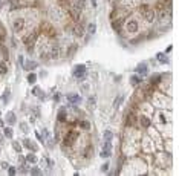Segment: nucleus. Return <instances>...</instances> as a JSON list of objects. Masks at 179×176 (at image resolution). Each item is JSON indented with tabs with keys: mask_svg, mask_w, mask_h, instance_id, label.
Returning <instances> with one entry per match:
<instances>
[{
	"mask_svg": "<svg viewBox=\"0 0 179 176\" xmlns=\"http://www.w3.org/2000/svg\"><path fill=\"white\" fill-rule=\"evenodd\" d=\"M139 12H141V15L144 17V20L149 21V23H152V21L155 20V17H156V12L152 9L150 6H147V5L141 6V8H139Z\"/></svg>",
	"mask_w": 179,
	"mask_h": 176,
	"instance_id": "f257e3e1",
	"label": "nucleus"
},
{
	"mask_svg": "<svg viewBox=\"0 0 179 176\" xmlns=\"http://www.w3.org/2000/svg\"><path fill=\"white\" fill-rule=\"evenodd\" d=\"M75 78H84V74H86V66L84 64H77L72 70Z\"/></svg>",
	"mask_w": 179,
	"mask_h": 176,
	"instance_id": "f03ea898",
	"label": "nucleus"
},
{
	"mask_svg": "<svg viewBox=\"0 0 179 176\" xmlns=\"http://www.w3.org/2000/svg\"><path fill=\"white\" fill-rule=\"evenodd\" d=\"M37 40V32H34V34H31L28 38L25 40L26 43V48H28V51H32V46H34V41Z\"/></svg>",
	"mask_w": 179,
	"mask_h": 176,
	"instance_id": "7ed1b4c3",
	"label": "nucleus"
},
{
	"mask_svg": "<svg viewBox=\"0 0 179 176\" xmlns=\"http://www.w3.org/2000/svg\"><path fill=\"white\" fill-rule=\"evenodd\" d=\"M77 136H78V133H77V132H69V133H68V136L64 138V144H68V146H70V144H72L74 141L77 139Z\"/></svg>",
	"mask_w": 179,
	"mask_h": 176,
	"instance_id": "20e7f679",
	"label": "nucleus"
},
{
	"mask_svg": "<svg viewBox=\"0 0 179 176\" xmlns=\"http://www.w3.org/2000/svg\"><path fill=\"white\" fill-rule=\"evenodd\" d=\"M136 31H138V23H136V20L127 21V32H136Z\"/></svg>",
	"mask_w": 179,
	"mask_h": 176,
	"instance_id": "39448f33",
	"label": "nucleus"
},
{
	"mask_svg": "<svg viewBox=\"0 0 179 176\" xmlns=\"http://www.w3.org/2000/svg\"><path fill=\"white\" fill-rule=\"evenodd\" d=\"M23 147L29 149V150H32V152H37V146H34L31 139H25V141H23Z\"/></svg>",
	"mask_w": 179,
	"mask_h": 176,
	"instance_id": "423d86ee",
	"label": "nucleus"
},
{
	"mask_svg": "<svg viewBox=\"0 0 179 176\" xmlns=\"http://www.w3.org/2000/svg\"><path fill=\"white\" fill-rule=\"evenodd\" d=\"M6 122L8 124H15V113L14 112H8L6 113Z\"/></svg>",
	"mask_w": 179,
	"mask_h": 176,
	"instance_id": "0eeeda50",
	"label": "nucleus"
},
{
	"mask_svg": "<svg viewBox=\"0 0 179 176\" xmlns=\"http://www.w3.org/2000/svg\"><path fill=\"white\" fill-rule=\"evenodd\" d=\"M51 55H52V58H57L58 55H60V48H58L57 43H54V46H52V51H51Z\"/></svg>",
	"mask_w": 179,
	"mask_h": 176,
	"instance_id": "6e6552de",
	"label": "nucleus"
},
{
	"mask_svg": "<svg viewBox=\"0 0 179 176\" xmlns=\"http://www.w3.org/2000/svg\"><path fill=\"white\" fill-rule=\"evenodd\" d=\"M136 72L139 74V75H145V74H147V66H145L144 63L138 64V68H136Z\"/></svg>",
	"mask_w": 179,
	"mask_h": 176,
	"instance_id": "1a4fd4ad",
	"label": "nucleus"
},
{
	"mask_svg": "<svg viewBox=\"0 0 179 176\" xmlns=\"http://www.w3.org/2000/svg\"><path fill=\"white\" fill-rule=\"evenodd\" d=\"M68 100L70 103H80V101H81V96L77 95V94H72V95H68Z\"/></svg>",
	"mask_w": 179,
	"mask_h": 176,
	"instance_id": "9d476101",
	"label": "nucleus"
},
{
	"mask_svg": "<svg viewBox=\"0 0 179 176\" xmlns=\"http://www.w3.org/2000/svg\"><path fill=\"white\" fill-rule=\"evenodd\" d=\"M35 68H37V63H35V61H26V63H25V69L26 70H32Z\"/></svg>",
	"mask_w": 179,
	"mask_h": 176,
	"instance_id": "9b49d317",
	"label": "nucleus"
},
{
	"mask_svg": "<svg viewBox=\"0 0 179 176\" xmlns=\"http://www.w3.org/2000/svg\"><path fill=\"white\" fill-rule=\"evenodd\" d=\"M110 147H103L101 150V158H110Z\"/></svg>",
	"mask_w": 179,
	"mask_h": 176,
	"instance_id": "f8f14e48",
	"label": "nucleus"
},
{
	"mask_svg": "<svg viewBox=\"0 0 179 176\" xmlns=\"http://www.w3.org/2000/svg\"><path fill=\"white\" fill-rule=\"evenodd\" d=\"M58 121H66V109L61 107L58 112Z\"/></svg>",
	"mask_w": 179,
	"mask_h": 176,
	"instance_id": "ddd939ff",
	"label": "nucleus"
},
{
	"mask_svg": "<svg viewBox=\"0 0 179 176\" xmlns=\"http://www.w3.org/2000/svg\"><path fill=\"white\" fill-rule=\"evenodd\" d=\"M156 57H158V61H159V63H168V58H167V55H165V54H162V52H159V54L156 55Z\"/></svg>",
	"mask_w": 179,
	"mask_h": 176,
	"instance_id": "4468645a",
	"label": "nucleus"
},
{
	"mask_svg": "<svg viewBox=\"0 0 179 176\" xmlns=\"http://www.w3.org/2000/svg\"><path fill=\"white\" fill-rule=\"evenodd\" d=\"M130 81H132V84L133 86H138V84H141V77H138V75H133L132 78H130Z\"/></svg>",
	"mask_w": 179,
	"mask_h": 176,
	"instance_id": "2eb2a0df",
	"label": "nucleus"
},
{
	"mask_svg": "<svg viewBox=\"0 0 179 176\" xmlns=\"http://www.w3.org/2000/svg\"><path fill=\"white\" fill-rule=\"evenodd\" d=\"M159 80H161V75H159V74H155V75H152L150 83H152V84H156V83H159Z\"/></svg>",
	"mask_w": 179,
	"mask_h": 176,
	"instance_id": "dca6fc26",
	"label": "nucleus"
},
{
	"mask_svg": "<svg viewBox=\"0 0 179 176\" xmlns=\"http://www.w3.org/2000/svg\"><path fill=\"white\" fill-rule=\"evenodd\" d=\"M139 121H141V124L144 126V127H149V126H150V120H149L147 116H141Z\"/></svg>",
	"mask_w": 179,
	"mask_h": 176,
	"instance_id": "f3484780",
	"label": "nucleus"
},
{
	"mask_svg": "<svg viewBox=\"0 0 179 176\" xmlns=\"http://www.w3.org/2000/svg\"><path fill=\"white\" fill-rule=\"evenodd\" d=\"M6 72H8V68H6V64L3 63V61H0V75H5Z\"/></svg>",
	"mask_w": 179,
	"mask_h": 176,
	"instance_id": "a211bd4d",
	"label": "nucleus"
},
{
	"mask_svg": "<svg viewBox=\"0 0 179 176\" xmlns=\"http://www.w3.org/2000/svg\"><path fill=\"white\" fill-rule=\"evenodd\" d=\"M95 31H97V25H95V23H91V25L87 26V32L91 34V35L95 34Z\"/></svg>",
	"mask_w": 179,
	"mask_h": 176,
	"instance_id": "6ab92c4d",
	"label": "nucleus"
},
{
	"mask_svg": "<svg viewBox=\"0 0 179 176\" xmlns=\"http://www.w3.org/2000/svg\"><path fill=\"white\" fill-rule=\"evenodd\" d=\"M35 80H37V75H35V74H29L28 75V83L29 84H34Z\"/></svg>",
	"mask_w": 179,
	"mask_h": 176,
	"instance_id": "aec40b11",
	"label": "nucleus"
},
{
	"mask_svg": "<svg viewBox=\"0 0 179 176\" xmlns=\"http://www.w3.org/2000/svg\"><path fill=\"white\" fill-rule=\"evenodd\" d=\"M3 133H5V136H6V138H12V129H11V127H5Z\"/></svg>",
	"mask_w": 179,
	"mask_h": 176,
	"instance_id": "412c9836",
	"label": "nucleus"
},
{
	"mask_svg": "<svg viewBox=\"0 0 179 176\" xmlns=\"http://www.w3.org/2000/svg\"><path fill=\"white\" fill-rule=\"evenodd\" d=\"M83 32H84V31H83V26H81V25H78L77 28H75V35L81 37V35H83Z\"/></svg>",
	"mask_w": 179,
	"mask_h": 176,
	"instance_id": "4be33fe9",
	"label": "nucleus"
},
{
	"mask_svg": "<svg viewBox=\"0 0 179 176\" xmlns=\"http://www.w3.org/2000/svg\"><path fill=\"white\" fill-rule=\"evenodd\" d=\"M123 100H124V96H123V95H119L118 98H116V100L113 101V106H115V107H119V104L123 103Z\"/></svg>",
	"mask_w": 179,
	"mask_h": 176,
	"instance_id": "5701e85b",
	"label": "nucleus"
},
{
	"mask_svg": "<svg viewBox=\"0 0 179 176\" xmlns=\"http://www.w3.org/2000/svg\"><path fill=\"white\" fill-rule=\"evenodd\" d=\"M26 161L31 162V164H34V162H37V158H35V155H28L26 156Z\"/></svg>",
	"mask_w": 179,
	"mask_h": 176,
	"instance_id": "b1692460",
	"label": "nucleus"
},
{
	"mask_svg": "<svg viewBox=\"0 0 179 176\" xmlns=\"http://www.w3.org/2000/svg\"><path fill=\"white\" fill-rule=\"evenodd\" d=\"M112 28L116 29V31H119V29H121V21H112Z\"/></svg>",
	"mask_w": 179,
	"mask_h": 176,
	"instance_id": "393cba45",
	"label": "nucleus"
},
{
	"mask_svg": "<svg viewBox=\"0 0 179 176\" xmlns=\"http://www.w3.org/2000/svg\"><path fill=\"white\" fill-rule=\"evenodd\" d=\"M80 127H81V129H91V124H89V122L87 121H81V122H80Z\"/></svg>",
	"mask_w": 179,
	"mask_h": 176,
	"instance_id": "a878e982",
	"label": "nucleus"
},
{
	"mask_svg": "<svg viewBox=\"0 0 179 176\" xmlns=\"http://www.w3.org/2000/svg\"><path fill=\"white\" fill-rule=\"evenodd\" d=\"M31 175H42V170H40L38 167H32V169H31Z\"/></svg>",
	"mask_w": 179,
	"mask_h": 176,
	"instance_id": "bb28decb",
	"label": "nucleus"
},
{
	"mask_svg": "<svg viewBox=\"0 0 179 176\" xmlns=\"http://www.w3.org/2000/svg\"><path fill=\"white\" fill-rule=\"evenodd\" d=\"M112 136H113L112 130H106V132H104V139H112Z\"/></svg>",
	"mask_w": 179,
	"mask_h": 176,
	"instance_id": "cd10ccee",
	"label": "nucleus"
},
{
	"mask_svg": "<svg viewBox=\"0 0 179 176\" xmlns=\"http://www.w3.org/2000/svg\"><path fill=\"white\" fill-rule=\"evenodd\" d=\"M14 28H15L17 31H20L21 28H23V21H21V20H20V21H19V23H17V21H14Z\"/></svg>",
	"mask_w": 179,
	"mask_h": 176,
	"instance_id": "c85d7f7f",
	"label": "nucleus"
},
{
	"mask_svg": "<svg viewBox=\"0 0 179 176\" xmlns=\"http://www.w3.org/2000/svg\"><path fill=\"white\" fill-rule=\"evenodd\" d=\"M32 94H34L35 96H43V95H42V94H43V92H42V90H40V89H38V87H34Z\"/></svg>",
	"mask_w": 179,
	"mask_h": 176,
	"instance_id": "c756f323",
	"label": "nucleus"
},
{
	"mask_svg": "<svg viewBox=\"0 0 179 176\" xmlns=\"http://www.w3.org/2000/svg\"><path fill=\"white\" fill-rule=\"evenodd\" d=\"M6 170H8V171H9V175H11V176H14V175L17 173V169H15V167H11V165H9V167H8V169H6Z\"/></svg>",
	"mask_w": 179,
	"mask_h": 176,
	"instance_id": "7c9ffc66",
	"label": "nucleus"
},
{
	"mask_svg": "<svg viewBox=\"0 0 179 176\" xmlns=\"http://www.w3.org/2000/svg\"><path fill=\"white\" fill-rule=\"evenodd\" d=\"M8 98H9V89H6V90H5V95H3V96H2V100H3V101H5V103H6V101H8Z\"/></svg>",
	"mask_w": 179,
	"mask_h": 176,
	"instance_id": "2f4dec72",
	"label": "nucleus"
},
{
	"mask_svg": "<svg viewBox=\"0 0 179 176\" xmlns=\"http://www.w3.org/2000/svg\"><path fill=\"white\" fill-rule=\"evenodd\" d=\"M109 164H107V162H106V164H103L101 165V171H103V173H106V171H109Z\"/></svg>",
	"mask_w": 179,
	"mask_h": 176,
	"instance_id": "473e14b6",
	"label": "nucleus"
},
{
	"mask_svg": "<svg viewBox=\"0 0 179 176\" xmlns=\"http://www.w3.org/2000/svg\"><path fill=\"white\" fill-rule=\"evenodd\" d=\"M12 147H14V150H17V152L21 150V146H20L19 143H12Z\"/></svg>",
	"mask_w": 179,
	"mask_h": 176,
	"instance_id": "72a5a7b5",
	"label": "nucleus"
},
{
	"mask_svg": "<svg viewBox=\"0 0 179 176\" xmlns=\"http://www.w3.org/2000/svg\"><path fill=\"white\" fill-rule=\"evenodd\" d=\"M8 167H9V164H8V162H2V169H3V170H6Z\"/></svg>",
	"mask_w": 179,
	"mask_h": 176,
	"instance_id": "f704fd0d",
	"label": "nucleus"
},
{
	"mask_svg": "<svg viewBox=\"0 0 179 176\" xmlns=\"http://www.w3.org/2000/svg\"><path fill=\"white\" fill-rule=\"evenodd\" d=\"M35 135H37V139H38V141H42V143H43V136H42V133H38V132H37Z\"/></svg>",
	"mask_w": 179,
	"mask_h": 176,
	"instance_id": "c9c22d12",
	"label": "nucleus"
},
{
	"mask_svg": "<svg viewBox=\"0 0 179 176\" xmlns=\"http://www.w3.org/2000/svg\"><path fill=\"white\" fill-rule=\"evenodd\" d=\"M20 127H21V129H23V132H28V130H26V129H28V126H26L25 122H23V124H20Z\"/></svg>",
	"mask_w": 179,
	"mask_h": 176,
	"instance_id": "e433bc0d",
	"label": "nucleus"
},
{
	"mask_svg": "<svg viewBox=\"0 0 179 176\" xmlns=\"http://www.w3.org/2000/svg\"><path fill=\"white\" fill-rule=\"evenodd\" d=\"M20 173H28V170L25 169V165H21V169H20Z\"/></svg>",
	"mask_w": 179,
	"mask_h": 176,
	"instance_id": "4c0bfd02",
	"label": "nucleus"
},
{
	"mask_svg": "<svg viewBox=\"0 0 179 176\" xmlns=\"http://www.w3.org/2000/svg\"><path fill=\"white\" fill-rule=\"evenodd\" d=\"M92 3H93V6H95V5H97V3H95V0H92Z\"/></svg>",
	"mask_w": 179,
	"mask_h": 176,
	"instance_id": "58836bf2",
	"label": "nucleus"
},
{
	"mask_svg": "<svg viewBox=\"0 0 179 176\" xmlns=\"http://www.w3.org/2000/svg\"><path fill=\"white\" fill-rule=\"evenodd\" d=\"M0 126H3V121L2 120H0Z\"/></svg>",
	"mask_w": 179,
	"mask_h": 176,
	"instance_id": "ea45409f",
	"label": "nucleus"
}]
</instances>
